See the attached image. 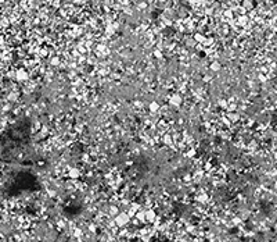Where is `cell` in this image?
Segmentation results:
<instances>
[{
    "mask_svg": "<svg viewBox=\"0 0 277 242\" xmlns=\"http://www.w3.org/2000/svg\"><path fill=\"white\" fill-rule=\"evenodd\" d=\"M129 223H130V216L127 213L122 212V213H118L117 216H115V224H117L118 227H125Z\"/></svg>",
    "mask_w": 277,
    "mask_h": 242,
    "instance_id": "1",
    "label": "cell"
},
{
    "mask_svg": "<svg viewBox=\"0 0 277 242\" xmlns=\"http://www.w3.org/2000/svg\"><path fill=\"white\" fill-rule=\"evenodd\" d=\"M158 107H160V106H158V103H157V102H152V103L150 104V109L152 110V111H157V110H158Z\"/></svg>",
    "mask_w": 277,
    "mask_h": 242,
    "instance_id": "5",
    "label": "cell"
},
{
    "mask_svg": "<svg viewBox=\"0 0 277 242\" xmlns=\"http://www.w3.org/2000/svg\"><path fill=\"white\" fill-rule=\"evenodd\" d=\"M69 174H71V177L76 178V177H78V174H79V171L76 170V168H73V170H71V173H69Z\"/></svg>",
    "mask_w": 277,
    "mask_h": 242,
    "instance_id": "6",
    "label": "cell"
},
{
    "mask_svg": "<svg viewBox=\"0 0 277 242\" xmlns=\"http://www.w3.org/2000/svg\"><path fill=\"white\" fill-rule=\"evenodd\" d=\"M211 68L214 70V71H218V70L220 68V65H219V63H212V65H211Z\"/></svg>",
    "mask_w": 277,
    "mask_h": 242,
    "instance_id": "7",
    "label": "cell"
},
{
    "mask_svg": "<svg viewBox=\"0 0 277 242\" xmlns=\"http://www.w3.org/2000/svg\"><path fill=\"white\" fill-rule=\"evenodd\" d=\"M169 102H170V104H172V106L179 107L180 104H182V102H183V99L180 98V95H172V96H170V99H169Z\"/></svg>",
    "mask_w": 277,
    "mask_h": 242,
    "instance_id": "2",
    "label": "cell"
},
{
    "mask_svg": "<svg viewBox=\"0 0 277 242\" xmlns=\"http://www.w3.org/2000/svg\"><path fill=\"white\" fill-rule=\"evenodd\" d=\"M195 39H197V40H204V36H202V35H199V34H197V35H195Z\"/></svg>",
    "mask_w": 277,
    "mask_h": 242,
    "instance_id": "8",
    "label": "cell"
},
{
    "mask_svg": "<svg viewBox=\"0 0 277 242\" xmlns=\"http://www.w3.org/2000/svg\"><path fill=\"white\" fill-rule=\"evenodd\" d=\"M157 217V214L154 210H146V221H154Z\"/></svg>",
    "mask_w": 277,
    "mask_h": 242,
    "instance_id": "4",
    "label": "cell"
},
{
    "mask_svg": "<svg viewBox=\"0 0 277 242\" xmlns=\"http://www.w3.org/2000/svg\"><path fill=\"white\" fill-rule=\"evenodd\" d=\"M28 78H29V77H28V73H26L24 68H20L17 71V79H18V81L24 82V81H26Z\"/></svg>",
    "mask_w": 277,
    "mask_h": 242,
    "instance_id": "3",
    "label": "cell"
}]
</instances>
